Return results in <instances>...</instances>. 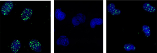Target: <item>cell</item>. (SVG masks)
Segmentation results:
<instances>
[{
	"label": "cell",
	"mask_w": 157,
	"mask_h": 53,
	"mask_svg": "<svg viewBox=\"0 0 157 53\" xmlns=\"http://www.w3.org/2000/svg\"><path fill=\"white\" fill-rule=\"evenodd\" d=\"M14 5L12 1H8L5 2L1 8V12L3 15L7 16L9 15L14 8Z\"/></svg>",
	"instance_id": "cell-1"
},
{
	"label": "cell",
	"mask_w": 157,
	"mask_h": 53,
	"mask_svg": "<svg viewBox=\"0 0 157 53\" xmlns=\"http://www.w3.org/2000/svg\"><path fill=\"white\" fill-rule=\"evenodd\" d=\"M86 19L85 15L81 13H79L73 17L72 23L74 26H78L80 24L84 23Z\"/></svg>",
	"instance_id": "cell-2"
},
{
	"label": "cell",
	"mask_w": 157,
	"mask_h": 53,
	"mask_svg": "<svg viewBox=\"0 0 157 53\" xmlns=\"http://www.w3.org/2000/svg\"><path fill=\"white\" fill-rule=\"evenodd\" d=\"M30 47L34 51L39 53L41 51V46L40 42L35 39L31 40L29 42Z\"/></svg>",
	"instance_id": "cell-3"
},
{
	"label": "cell",
	"mask_w": 157,
	"mask_h": 53,
	"mask_svg": "<svg viewBox=\"0 0 157 53\" xmlns=\"http://www.w3.org/2000/svg\"><path fill=\"white\" fill-rule=\"evenodd\" d=\"M33 13V9L26 8L25 9L21 14L22 20L25 22H26L32 16Z\"/></svg>",
	"instance_id": "cell-4"
},
{
	"label": "cell",
	"mask_w": 157,
	"mask_h": 53,
	"mask_svg": "<svg viewBox=\"0 0 157 53\" xmlns=\"http://www.w3.org/2000/svg\"><path fill=\"white\" fill-rule=\"evenodd\" d=\"M56 44L59 46H68L69 44V39L66 36H61L57 40Z\"/></svg>",
	"instance_id": "cell-5"
},
{
	"label": "cell",
	"mask_w": 157,
	"mask_h": 53,
	"mask_svg": "<svg viewBox=\"0 0 157 53\" xmlns=\"http://www.w3.org/2000/svg\"><path fill=\"white\" fill-rule=\"evenodd\" d=\"M108 11L113 16L119 15L121 13L120 10L115 7V5L113 3L109 4L107 7Z\"/></svg>",
	"instance_id": "cell-6"
},
{
	"label": "cell",
	"mask_w": 157,
	"mask_h": 53,
	"mask_svg": "<svg viewBox=\"0 0 157 53\" xmlns=\"http://www.w3.org/2000/svg\"><path fill=\"white\" fill-rule=\"evenodd\" d=\"M21 47V44L20 41L18 40H14L11 44L10 49L13 53H18Z\"/></svg>",
	"instance_id": "cell-7"
},
{
	"label": "cell",
	"mask_w": 157,
	"mask_h": 53,
	"mask_svg": "<svg viewBox=\"0 0 157 53\" xmlns=\"http://www.w3.org/2000/svg\"><path fill=\"white\" fill-rule=\"evenodd\" d=\"M103 23V20L101 18H94L91 20L90 23L91 28H95L96 25H101Z\"/></svg>",
	"instance_id": "cell-8"
},
{
	"label": "cell",
	"mask_w": 157,
	"mask_h": 53,
	"mask_svg": "<svg viewBox=\"0 0 157 53\" xmlns=\"http://www.w3.org/2000/svg\"><path fill=\"white\" fill-rule=\"evenodd\" d=\"M65 13L62 12L59 9H56L55 12V16L56 19L59 21L64 20L66 17Z\"/></svg>",
	"instance_id": "cell-9"
},
{
	"label": "cell",
	"mask_w": 157,
	"mask_h": 53,
	"mask_svg": "<svg viewBox=\"0 0 157 53\" xmlns=\"http://www.w3.org/2000/svg\"><path fill=\"white\" fill-rule=\"evenodd\" d=\"M143 8L146 12L153 13L156 11V8L149 3H145L143 5Z\"/></svg>",
	"instance_id": "cell-10"
},
{
	"label": "cell",
	"mask_w": 157,
	"mask_h": 53,
	"mask_svg": "<svg viewBox=\"0 0 157 53\" xmlns=\"http://www.w3.org/2000/svg\"><path fill=\"white\" fill-rule=\"evenodd\" d=\"M143 30L146 37H149L151 34L150 28L147 25H144L142 27Z\"/></svg>",
	"instance_id": "cell-11"
},
{
	"label": "cell",
	"mask_w": 157,
	"mask_h": 53,
	"mask_svg": "<svg viewBox=\"0 0 157 53\" xmlns=\"http://www.w3.org/2000/svg\"><path fill=\"white\" fill-rule=\"evenodd\" d=\"M124 49L127 51L129 52L131 50L134 51L136 49L135 47L131 44H127L124 45Z\"/></svg>",
	"instance_id": "cell-12"
}]
</instances>
